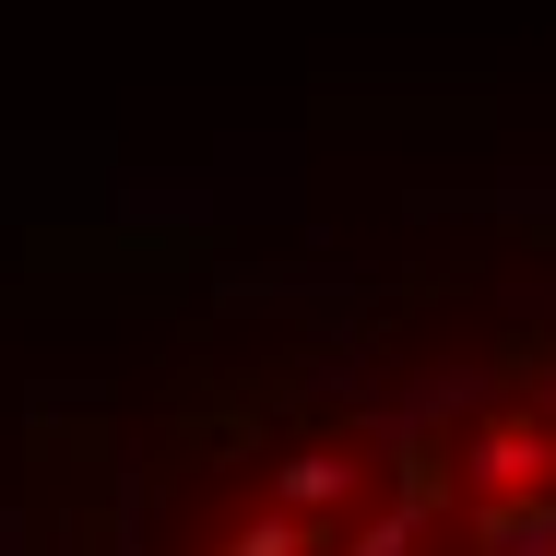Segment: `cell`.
I'll return each mask as SVG.
<instances>
[{
	"label": "cell",
	"mask_w": 556,
	"mask_h": 556,
	"mask_svg": "<svg viewBox=\"0 0 556 556\" xmlns=\"http://www.w3.org/2000/svg\"><path fill=\"white\" fill-rule=\"evenodd\" d=\"M24 556H556V214L225 308L36 462Z\"/></svg>",
	"instance_id": "6da1fadb"
}]
</instances>
